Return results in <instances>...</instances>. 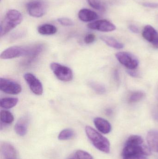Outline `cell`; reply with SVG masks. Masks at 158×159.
<instances>
[{
	"label": "cell",
	"instance_id": "12",
	"mask_svg": "<svg viewBox=\"0 0 158 159\" xmlns=\"http://www.w3.org/2000/svg\"><path fill=\"white\" fill-rule=\"evenodd\" d=\"M1 154L6 159H15L17 153L14 147L9 143L3 142L1 144Z\"/></svg>",
	"mask_w": 158,
	"mask_h": 159
},
{
	"label": "cell",
	"instance_id": "34",
	"mask_svg": "<svg viewBox=\"0 0 158 159\" xmlns=\"http://www.w3.org/2000/svg\"><path fill=\"white\" fill-rule=\"evenodd\" d=\"M112 112H113V111L111 109H107L106 110V113L107 115H109V116L111 115L112 114Z\"/></svg>",
	"mask_w": 158,
	"mask_h": 159
},
{
	"label": "cell",
	"instance_id": "20",
	"mask_svg": "<svg viewBox=\"0 0 158 159\" xmlns=\"http://www.w3.org/2000/svg\"><path fill=\"white\" fill-rule=\"evenodd\" d=\"M1 125H8L11 124L14 120L13 114L6 110H2L0 112Z\"/></svg>",
	"mask_w": 158,
	"mask_h": 159
},
{
	"label": "cell",
	"instance_id": "14",
	"mask_svg": "<svg viewBox=\"0 0 158 159\" xmlns=\"http://www.w3.org/2000/svg\"><path fill=\"white\" fill-rule=\"evenodd\" d=\"M78 16L81 20L84 22H91L98 18L97 13L87 8L81 9L79 11Z\"/></svg>",
	"mask_w": 158,
	"mask_h": 159
},
{
	"label": "cell",
	"instance_id": "19",
	"mask_svg": "<svg viewBox=\"0 0 158 159\" xmlns=\"http://www.w3.org/2000/svg\"><path fill=\"white\" fill-rule=\"evenodd\" d=\"M18 102V99L14 97H5L0 100V106L4 109H10L15 106Z\"/></svg>",
	"mask_w": 158,
	"mask_h": 159
},
{
	"label": "cell",
	"instance_id": "32",
	"mask_svg": "<svg viewBox=\"0 0 158 159\" xmlns=\"http://www.w3.org/2000/svg\"><path fill=\"white\" fill-rule=\"evenodd\" d=\"M129 29L134 33L138 34L139 32V29L135 25H131L129 26Z\"/></svg>",
	"mask_w": 158,
	"mask_h": 159
},
{
	"label": "cell",
	"instance_id": "22",
	"mask_svg": "<svg viewBox=\"0 0 158 159\" xmlns=\"http://www.w3.org/2000/svg\"><path fill=\"white\" fill-rule=\"evenodd\" d=\"M89 85L90 87L98 94H104L106 91L105 87L101 83L94 81H89Z\"/></svg>",
	"mask_w": 158,
	"mask_h": 159
},
{
	"label": "cell",
	"instance_id": "35",
	"mask_svg": "<svg viewBox=\"0 0 158 159\" xmlns=\"http://www.w3.org/2000/svg\"><path fill=\"white\" fill-rule=\"evenodd\" d=\"M115 77L116 78V80H119V76L118 73L117 71H116L115 72Z\"/></svg>",
	"mask_w": 158,
	"mask_h": 159
},
{
	"label": "cell",
	"instance_id": "17",
	"mask_svg": "<svg viewBox=\"0 0 158 159\" xmlns=\"http://www.w3.org/2000/svg\"><path fill=\"white\" fill-rule=\"evenodd\" d=\"M38 32L42 35H53L56 33L57 29L52 24H44L38 27Z\"/></svg>",
	"mask_w": 158,
	"mask_h": 159
},
{
	"label": "cell",
	"instance_id": "28",
	"mask_svg": "<svg viewBox=\"0 0 158 159\" xmlns=\"http://www.w3.org/2000/svg\"><path fill=\"white\" fill-rule=\"evenodd\" d=\"M96 40V36L93 34H88L84 38V43L87 44L92 43Z\"/></svg>",
	"mask_w": 158,
	"mask_h": 159
},
{
	"label": "cell",
	"instance_id": "30",
	"mask_svg": "<svg viewBox=\"0 0 158 159\" xmlns=\"http://www.w3.org/2000/svg\"><path fill=\"white\" fill-rule=\"evenodd\" d=\"M143 5L145 7H150V8H158V3L147 2L143 3Z\"/></svg>",
	"mask_w": 158,
	"mask_h": 159
},
{
	"label": "cell",
	"instance_id": "29",
	"mask_svg": "<svg viewBox=\"0 0 158 159\" xmlns=\"http://www.w3.org/2000/svg\"><path fill=\"white\" fill-rule=\"evenodd\" d=\"M122 159H147L146 156L143 155H132L123 157Z\"/></svg>",
	"mask_w": 158,
	"mask_h": 159
},
{
	"label": "cell",
	"instance_id": "16",
	"mask_svg": "<svg viewBox=\"0 0 158 159\" xmlns=\"http://www.w3.org/2000/svg\"><path fill=\"white\" fill-rule=\"evenodd\" d=\"M143 37L149 43H153L158 37V34L154 27L151 25H146L142 33Z\"/></svg>",
	"mask_w": 158,
	"mask_h": 159
},
{
	"label": "cell",
	"instance_id": "31",
	"mask_svg": "<svg viewBox=\"0 0 158 159\" xmlns=\"http://www.w3.org/2000/svg\"><path fill=\"white\" fill-rule=\"evenodd\" d=\"M134 70H128L127 71L128 73L130 75V76L134 77H138L139 76V74L138 72L135 71Z\"/></svg>",
	"mask_w": 158,
	"mask_h": 159
},
{
	"label": "cell",
	"instance_id": "1",
	"mask_svg": "<svg viewBox=\"0 0 158 159\" xmlns=\"http://www.w3.org/2000/svg\"><path fill=\"white\" fill-rule=\"evenodd\" d=\"M22 16L19 11L16 9L8 10L0 25V35L2 37L21 23Z\"/></svg>",
	"mask_w": 158,
	"mask_h": 159
},
{
	"label": "cell",
	"instance_id": "6",
	"mask_svg": "<svg viewBox=\"0 0 158 159\" xmlns=\"http://www.w3.org/2000/svg\"><path fill=\"white\" fill-rule=\"evenodd\" d=\"M116 57L120 63L129 70H135L139 65V61L137 58L129 52H118L116 54Z\"/></svg>",
	"mask_w": 158,
	"mask_h": 159
},
{
	"label": "cell",
	"instance_id": "10",
	"mask_svg": "<svg viewBox=\"0 0 158 159\" xmlns=\"http://www.w3.org/2000/svg\"><path fill=\"white\" fill-rule=\"evenodd\" d=\"M89 29L104 32L113 31L116 30V27L112 22L106 20H99L91 22L88 25Z\"/></svg>",
	"mask_w": 158,
	"mask_h": 159
},
{
	"label": "cell",
	"instance_id": "33",
	"mask_svg": "<svg viewBox=\"0 0 158 159\" xmlns=\"http://www.w3.org/2000/svg\"><path fill=\"white\" fill-rule=\"evenodd\" d=\"M153 46L154 48H158V37L157 38V39L152 43Z\"/></svg>",
	"mask_w": 158,
	"mask_h": 159
},
{
	"label": "cell",
	"instance_id": "18",
	"mask_svg": "<svg viewBox=\"0 0 158 159\" xmlns=\"http://www.w3.org/2000/svg\"><path fill=\"white\" fill-rule=\"evenodd\" d=\"M100 39L108 46L113 48L116 49H122L124 48V46L123 43L118 42L117 40L113 37L107 36H101Z\"/></svg>",
	"mask_w": 158,
	"mask_h": 159
},
{
	"label": "cell",
	"instance_id": "7",
	"mask_svg": "<svg viewBox=\"0 0 158 159\" xmlns=\"http://www.w3.org/2000/svg\"><path fill=\"white\" fill-rule=\"evenodd\" d=\"M0 90L10 94H17L22 91L21 86L16 81L6 78H0Z\"/></svg>",
	"mask_w": 158,
	"mask_h": 159
},
{
	"label": "cell",
	"instance_id": "21",
	"mask_svg": "<svg viewBox=\"0 0 158 159\" xmlns=\"http://www.w3.org/2000/svg\"><path fill=\"white\" fill-rule=\"evenodd\" d=\"M90 6L98 11L104 12L106 10L105 3L102 0H87Z\"/></svg>",
	"mask_w": 158,
	"mask_h": 159
},
{
	"label": "cell",
	"instance_id": "27",
	"mask_svg": "<svg viewBox=\"0 0 158 159\" xmlns=\"http://www.w3.org/2000/svg\"><path fill=\"white\" fill-rule=\"evenodd\" d=\"M58 21L64 26H71L74 25L73 21L68 18H60L57 20Z\"/></svg>",
	"mask_w": 158,
	"mask_h": 159
},
{
	"label": "cell",
	"instance_id": "26",
	"mask_svg": "<svg viewBox=\"0 0 158 159\" xmlns=\"http://www.w3.org/2000/svg\"><path fill=\"white\" fill-rule=\"evenodd\" d=\"M145 95V94L143 92L140 91L134 92L130 95V97H129V102L132 103L140 102L142 99H143Z\"/></svg>",
	"mask_w": 158,
	"mask_h": 159
},
{
	"label": "cell",
	"instance_id": "9",
	"mask_svg": "<svg viewBox=\"0 0 158 159\" xmlns=\"http://www.w3.org/2000/svg\"><path fill=\"white\" fill-rule=\"evenodd\" d=\"M24 78L33 93L37 95L42 94L43 93L42 84L34 75L30 73H27L24 75Z\"/></svg>",
	"mask_w": 158,
	"mask_h": 159
},
{
	"label": "cell",
	"instance_id": "3",
	"mask_svg": "<svg viewBox=\"0 0 158 159\" xmlns=\"http://www.w3.org/2000/svg\"><path fill=\"white\" fill-rule=\"evenodd\" d=\"M31 52L30 46H13L6 48L2 52L0 57L2 59L7 60L19 57L29 56Z\"/></svg>",
	"mask_w": 158,
	"mask_h": 159
},
{
	"label": "cell",
	"instance_id": "5",
	"mask_svg": "<svg viewBox=\"0 0 158 159\" xmlns=\"http://www.w3.org/2000/svg\"><path fill=\"white\" fill-rule=\"evenodd\" d=\"M30 16L35 18L43 16L47 11V4L44 0H32L26 5Z\"/></svg>",
	"mask_w": 158,
	"mask_h": 159
},
{
	"label": "cell",
	"instance_id": "13",
	"mask_svg": "<svg viewBox=\"0 0 158 159\" xmlns=\"http://www.w3.org/2000/svg\"><path fill=\"white\" fill-rule=\"evenodd\" d=\"M94 123L99 131L104 134H107L111 132V124L106 120L101 117H96L94 120Z\"/></svg>",
	"mask_w": 158,
	"mask_h": 159
},
{
	"label": "cell",
	"instance_id": "8",
	"mask_svg": "<svg viewBox=\"0 0 158 159\" xmlns=\"http://www.w3.org/2000/svg\"><path fill=\"white\" fill-rule=\"evenodd\" d=\"M151 154V149L145 145H125L122 150V157L132 156V155H143L150 156Z\"/></svg>",
	"mask_w": 158,
	"mask_h": 159
},
{
	"label": "cell",
	"instance_id": "23",
	"mask_svg": "<svg viewBox=\"0 0 158 159\" xmlns=\"http://www.w3.org/2000/svg\"><path fill=\"white\" fill-rule=\"evenodd\" d=\"M75 133L73 130L70 129H66L60 132L58 134V139L60 141L70 140L73 138Z\"/></svg>",
	"mask_w": 158,
	"mask_h": 159
},
{
	"label": "cell",
	"instance_id": "24",
	"mask_svg": "<svg viewBox=\"0 0 158 159\" xmlns=\"http://www.w3.org/2000/svg\"><path fill=\"white\" fill-rule=\"evenodd\" d=\"M143 143V139L141 136L137 135H132L129 137L125 145H140Z\"/></svg>",
	"mask_w": 158,
	"mask_h": 159
},
{
	"label": "cell",
	"instance_id": "15",
	"mask_svg": "<svg viewBox=\"0 0 158 159\" xmlns=\"http://www.w3.org/2000/svg\"><path fill=\"white\" fill-rule=\"evenodd\" d=\"M147 140L151 150L158 152V131L152 130L148 132Z\"/></svg>",
	"mask_w": 158,
	"mask_h": 159
},
{
	"label": "cell",
	"instance_id": "4",
	"mask_svg": "<svg viewBox=\"0 0 158 159\" xmlns=\"http://www.w3.org/2000/svg\"><path fill=\"white\" fill-rule=\"evenodd\" d=\"M50 68L56 77L61 81L68 82L73 79V72L67 66L57 62H52L50 64Z\"/></svg>",
	"mask_w": 158,
	"mask_h": 159
},
{
	"label": "cell",
	"instance_id": "2",
	"mask_svg": "<svg viewBox=\"0 0 158 159\" xmlns=\"http://www.w3.org/2000/svg\"><path fill=\"white\" fill-rule=\"evenodd\" d=\"M85 130L87 137L96 148L104 153L110 152V143L106 137L89 126L85 127Z\"/></svg>",
	"mask_w": 158,
	"mask_h": 159
},
{
	"label": "cell",
	"instance_id": "25",
	"mask_svg": "<svg viewBox=\"0 0 158 159\" xmlns=\"http://www.w3.org/2000/svg\"><path fill=\"white\" fill-rule=\"evenodd\" d=\"M70 159H93V158L88 152L79 150L75 152Z\"/></svg>",
	"mask_w": 158,
	"mask_h": 159
},
{
	"label": "cell",
	"instance_id": "11",
	"mask_svg": "<svg viewBox=\"0 0 158 159\" xmlns=\"http://www.w3.org/2000/svg\"><path fill=\"white\" fill-rule=\"evenodd\" d=\"M29 122V118L28 116H23L20 118L17 121L14 127L16 133L20 136L26 135L28 132Z\"/></svg>",
	"mask_w": 158,
	"mask_h": 159
}]
</instances>
